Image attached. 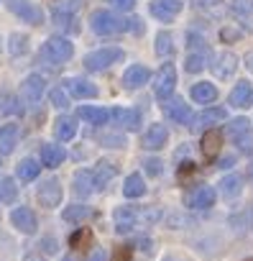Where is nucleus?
I'll list each match as a JSON object with an SVG mask.
<instances>
[{"instance_id": "f257e3e1", "label": "nucleus", "mask_w": 253, "mask_h": 261, "mask_svg": "<svg viewBox=\"0 0 253 261\" xmlns=\"http://www.w3.org/2000/svg\"><path fill=\"white\" fill-rule=\"evenodd\" d=\"M74 57V44L67 36H49L39 49V59L46 64H64Z\"/></svg>"}, {"instance_id": "f03ea898", "label": "nucleus", "mask_w": 253, "mask_h": 261, "mask_svg": "<svg viewBox=\"0 0 253 261\" xmlns=\"http://www.w3.org/2000/svg\"><path fill=\"white\" fill-rule=\"evenodd\" d=\"M90 26H92V31L97 34V36H115V34H120V31H125L128 29V21H123L120 16H115L113 11H95L92 16H90Z\"/></svg>"}, {"instance_id": "7ed1b4c3", "label": "nucleus", "mask_w": 253, "mask_h": 261, "mask_svg": "<svg viewBox=\"0 0 253 261\" xmlns=\"http://www.w3.org/2000/svg\"><path fill=\"white\" fill-rule=\"evenodd\" d=\"M125 59V51L118 49V46H102L97 51H90L85 57V69L90 72H102V69H110L115 62H123Z\"/></svg>"}, {"instance_id": "20e7f679", "label": "nucleus", "mask_w": 253, "mask_h": 261, "mask_svg": "<svg viewBox=\"0 0 253 261\" xmlns=\"http://www.w3.org/2000/svg\"><path fill=\"white\" fill-rule=\"evenodd\" d=\"M174 87H177V69L172 62H166V64H161V69L154 77V92L159 100H166L174 95Z\"/></svg>"}, {"instance_id": "39448f33", "label": "nucleus", "mask_w": 253, "mask_h": 261, "mask_svg": "<svg viewBox=\"0 0 253 261\" xmlns=\"http://www.w3.org/2000/svg\"><path fill=\"white\" fill-rule=\"evenodd\" d=\"M62 197H64V190H62V182L59 179H46L39 185V192H36V200L46 207V210H54L62 205Z\"/></svg>"}, {"instance_id": "423d86ee", "label": "nucleus", "mask_w": 253, "mask_h": 261, "mask_svg": "<svg viewBox=\"0 0 253 261\" xmlns=\"http://www.w3.org/2000/svg\"><path fill=\"white\" fill-rule=\"evenodd\" d=\"M8 8H11L21 21H26V23H31V26H41V23H44V11H41L36 3H31V0H8Z\"/></svg>"}, {"instance_id": "0eeeda50", "label": "nucleus", "mask_w": 253, "mask_h": 261, "mask_svg": "<svg viewBox=\"0 0 253 261\" xmlns=\"http://www.w3.org/2000/svg\"><path fill=\"white\" fill-rule=\"evenodd\" d=\"M161 108H164V115H166L172 123L189 125V120H192V108H189L184 100H179V97H166V100H161Z\"/></svg>"}, {"instance_id": "6e6552de", "label": "nucleus", "mask_w": 253, "mask_h": 261, "mask_svg": "<svg viewBox=\"0 0 253 261\" xmlns=\"http://www.w3.org/2000/svg\"><path fill=\"white\" fill-rule=\"evenodd\" d=\"M238 64H240V59L233 51H220V54L212 57V64L210 67H212V74L217 80H230L238 72Z\"/></svg>"}, {"instance_id": "1a4fd4ad", "label": "nucleus", "mask_w": 253, "mask_h": 261, "mask_svg": "<svg viewBox=\"0 0 253 261\" xmlns=\"http://www.w3.org/2000/svg\"><path fill=\"white\" fill-rule=\"evenodd\" d=\"M11 223H13V228H16L18 233H23V236H31V233H36V228H39L36 213H34L31 207H23V205L11 210Z\"/></svg>"}, {"instance_id": "9d476101", "label": "nucleus", "mask_w": 253, "mask_h": 261, "mask_svg": "<svg viewBox=\"0 0 253 261\" xmlns=\"http://www.w3.org/2000/svg\"><path fill=\"white\" fill-rule=\"evenodd\" d=\"M184 8V0H154V3L149 6L151 16L164 21V23H172Z\"/></svg>"}, {"instance_id": "9b49d317", "label": "nucleus", "mask_w": 253, "mask_h": 261, "mask_svg": "<svg viewBox=\"0 0 253 261\" xmlns=\"http://www.w3.org/2000/svg\"><path fill=\"white\" fill-rule=\"evenodd\" d=\"M215 200H217V192L210 187V185H200L197 190H192L189 195H187V207H192V210H210L212 205H215Z\"/></svg>"}, {"instance_id": "f8f14e48", "label": "nucleus", "mask_w": 253, "mask_h": 261, "mask_svg": "<svg viewBox=\"0 0 253 261\" xmlns=\"http://www.w3.org/2000/svg\"><path fill=\"white\" fill-rule=\"evenodd\" d=\"M166 141H169V128L164 123H151L146 128V134H144V144L141 146L149 149V151H159V149L166 146Z\"/></svg>"}, {"instance_id": "ddd939ff", "label": "nucleus", "mask_w": 253, "mask_h": 261, "mask_svg": "<svg viewBox=\"0 0 253 261\" xmlns=\"http://www.w3.org/2000/svg\"><path fill=\"white\" fill-rule=\"evenodd\" d=\"M123 87L125 90H138V87H144L146 82H151V69L149 67H144V64H131L128 69L123 72Z\"/></svg>"}, {"instance_id": "4468645a", "label": "nucleus", "mask_w": 253, "mask_h": 261, "mask_svg": "<svg viewBox=\"0 0 253 261\" xmlns=\"http://www.w3.org/2000/svg\"><path fill=\"white\" fill-rule=\"evenodd\" d=\"M46 92V80L41 74H29L23 82H21V97L29 100V102H39Z\"/></svg>"}, {"instance_id": "2eb2a0df", "label": "nucleus", "mask_w": 253, "mask_h": 261, "mask_svg": "<svg viewBox=\"0 0 253 261\" xmlns=\"http://www.w3.org/2000/svg\"><path fill=\"white\" fill-rule=\"evenodd\" d=\"M64 87H67V92H69L72 97H77V100H92V97L100 95V90H97L90 80H79V77L64 80Z\"/></svg>"}, {"instance_id": "dca6fc26", "label": "nucleus", "mask_w": 253, "mask_h": 261, "mask_svg": "<svg viewBox=\"0 0 253 261\" xmlns=\"http://www.w3.org/2000/svg\"><path fill=\"white\" fill-rule=\"evenodd\" d=\"M228 102H230L233 108H238V110H248V108L253 105V85L245 82V80H240V82L230 90Z\"/></svg>"}, {"instance_id": "f3484780", "label": "nucleus", "mask_w": 253, "mask_h": 261, "mask_svg": "<svg viewBox=\"0 0 253 261\" xmlns=\"http://www.w3.org/2000/svg\"><path fill=\"white\" fill-rule=\"evenodd\" d=\"M225 120H228V110H225V108H207V110H202L200 115H192L189 125H192V128H210V125L225 123Z\"/></svg>"}, {"instance_id": "a211bd4d", "label": "nucleus", "mask_w": 253, "mask_h": 261, "mask_svg": "<svg viewBox=\"0 0 253 261\" xmlns=\"http://www.w3.org/2000/svg\"><path fill=\"white\" fill-rule=\"evenodd\" d=\"M110 118H115L120 123V128H125V130H138V125H141V110H136V108H115V110H110Z\"/></svg>"}, {"instance_id": "6ab92c4d", "label": "nucleus", "mask_w": 253, "mask_h": 261, "mask_svg": "<svg viewBox=\"0 0 253 261\" xmlns=\"http://www.w3.org/2000/svg\"><path fill=\"white\" fill-rule=\"evenodd\" d=\"M230 13L235 16V21L245 31H253V3H250V0H233V3H230Z\"/></svg>"}, {"instance_id": "aec40b11", "label": "nucleus", "mask_w": 253, "mask_h": 261, "mask_svg": "<svg viewBox=\"0 0 253 261\" xmlns=\"http://www.w3.org/2000/svg\"><path fill=\"white\" fill-rule=\"evenodd\" d=\"M200 149H202V156H205L207 162H212V159L220 154V149H222V134H220V130H215V128H212V130H205Z\"/></svg>"}, {"instance_id": "412c9836", "label": "nucleus", "mask_w": 253, "mask_h": 261, "mask_svg": "<svg viewBox=\"0 0 253 261\" xmlns=\"http://www.w3.org/2000/svg\"><path fill=\"white\" fill-rule=\"evenodd\" d=\"M64 159H67L64 146H59V144H44L41 146V167L57 169V167L64 164Z\"/></svg>"}, {"instance_id": "4be33fe9", "label": "nucleus", "mask_w": 253, "mask_h": 261, "mask_svg": "<svg viewBox=\"0 0 253 261\" xmlns=\"http://www.w3.org/2000/svg\"><path fill=\"white\" fill-rule=\"evenodd\" d=\"M189 97L200 105H212L217 100V87L212 82H194L189 90Z\"/></svg>"}, {"instance_id": "5701e85b", "label": "nucleus", "mask_w": 253, "mask_h": 261, "mask_svg": "<svg viewBox=\"0 0 253 261\" xmlns=\"http://www.w3.org/2000/svg\"><path fill=\"white\" fill-rule=\"evenodd\" d=\"M21 139V128L16 123H8L0 128V154H13V149L18 146Z\"/></svg>"}, {"instance_id": "b1692460", "label": "nucleus", "mask_w": 253, "mask_h": 261, "mask_svg": "<svg viewBox=\"0 0 253 261\" xmlns=\"http://www.w3.org/2000/svg\"><path fill=\"white\" fill-rule=\"evenodd\" d=\"M113 220H115V230L118 233H131L133 225H138V215L131 207H118L113 213Z\"/></svg>"}, {"instance_id": "393cba45", "label": "nucleus", "mask_w": 253, "mask_h": 261, "mask_svg": "<svg viewBox=\"0 0 253 261\" xmlns=\"http://www.w3.org/2000/svg\"><path fill=\"white\" fill-rule=\"evenodd\" d=\"M54 136L64 144V141H72L77 136V120L69 118V115H62L54 120Z\"/></svg>"}, {"instance_id": "a878e982", "label": "nucleus", "mask_w": 253, "mask_h": 261, "mask_svg": "<svg viewBox=\"0 0 253 261\" xmlns=\"http://www.w3.org/2000/svg\"><path fill=\"white\" fill-rule=\"evenodd\" d=\"M144 195H146L144 174H128V177L123 179V197L136 200V197H144Z\"/></svg>"}, {"instance_id": "bb28decb", "label": "nucleus", "mask_w": 253, "mask_h": 261, "mask_svg": "<svg viewBox=\"0 0 253 261\" xmlns=\"http://www.w3.org/2000/svg\"><path fill=\"white\" fill-rule=\"evenodd\" d=\"M77 115H79L85 123L102 125V123H107V118H110V110H107V108H95V105H82V108L77 110Z\"/></svg>"}, {"instance_id": "cd10ccee", "label": "nucleus", "mask_w": 253, "mask_h": 261, "mask_svg": "<svg viewBox=\"0 0 253 261\" xmlns=\"http://www.w3.org/2000/svg\"><path fill=\"white\" fill-rule=\"evenodd\" d=\"M240 192H243V177H240V174H228V177L220 179V195H222V197L233 200V197H238Z\"/></svg>"}, {"instance_id": "c85d7f7f", "label": "nucleus", "mask_w": 253, "mask_h": 261, "mask_svg": "<svg viewBox=\"0 0 253 261\" xmlns=\"http://www.w3.org/2000/svg\"><path fill=\"white\" fill-rule=\"evenodd\" d=\"M39 174H41V164H39L36 159H23V162L16 167V177H18L21 182H34Z\"/></svg>"}, {"instance_id": "c756f323", "label": "nucleus", "mask_w": 253, "mask_h": 261, "mask_svg": "<svg viewBox=\"0 0 253 261\" xmlns=\"http://www.w3.org/2000/svg\"><path fill=\"white\" fill-rule=\"evenodd\" d=\"M118 174V169L113 167V164H107V162H102L95 172H92V182H95V190H102V187H107V182L113 179Z\"/></svg>"}, {"instance_id": "7c9ffc66", "label": "nucleus", "mask_w": 253, "mask_h": 261, "mask_svg": "<svg viewBox=\"0 0 253 261\" xmlns=\"http://www.w3.org/2000/svg\"><path fill=\"white\" fill-rule=\"evenodd\" d=\"M92 190H95L92 172H90V169H82V172H77V174H74V192H77L79 197H87Z\"/></svg>"}, {"instance_id": "2f4dec72", "label": "nucleus", "mask_w": 253, "mask_h": 261, "mask_svg": "<svg viewBox=\"0 0 253 261\" xmlns=\"http://www.w3.org/2000/svg\"><path fill=\"white\" fill-rule=\"evenodd\" d=\"M0 113H6V115H21L23 113L21 97H16L13 92H3V95H0Z\"/></svg>"}, {"instance_id": "473e14b6", "label": "nucleus", "mask_w": 253, "mask_h": 261, "mask_svg": "<svg viewBox=\"0 0 253 261\" xmlns=\"http://www.w3.org/2000/svg\"><path fill=\"white\" fill-rule=\"evenodd\" d=\"M154 49H156L159 57H172V54H174V36H172L169 31L156 34V44H154Z\"/></svg>"}, {"instance_id": "72a5a7b5", "label": "nucleus", "mask_w": 253, "mask_h": 261, "mask_svg": "<svg viewBox=\"0 0 253 261\" xmlns=\"http://www.w3.org/2000/svg\"><path fill=\"white\" fill-rule=\"evenodd\" d=\"M202 69H205V51H189L187 59H184V72L197 74Z\"/></svg>"}, {"instance_id": "f704fd0d", "label": "nucleus", "mask_w": 253, "mask_h": 261, "mask_svg": "<svg viewBox=\"0 0 253 261\" xmlns=\"http://www.w3.org/2000/svg\"><path fill=\"white\" fill-rule=\"evenodd\" d=\"M92 215V210L87 207V205H69L64 213H62V218L67 220V223H74V220H85V218H90Z\"/></svg>"}, {"instance_id": "c9c22d12", "label": "nucleus", "mask_w": 253, "mask_h": 261, "mask_svg": "<svg viewBox=\"0 0 253 261\" xmlns=\"http://www.w3.org/2000/svg\"><path fill=\"white\" fill-rule=\"evenodd\" d=\"M16 195H18V185H16L11 177L0 179V200L11 205V202H16Z\"/></svg>"}, {"instance_id": "e433bc0d", "label": "nucleus", "mask_w": 253, "mask_h": 261, "mask_svg": "<svg viewBox=\"0 0 253 261\" xmlns=\"http://www.w3.org/2000/svg\"><path fill=\"white\" fill-rule=\"evenodd\" d=\"M248 128H253L248 118H235V120H230V123L225 125V134H228L230 139H235V136H240V134H245V130H248Z\"/></svg>"}, {"instance_id": "4c0bfd02", "label": "nucleus", "mask_w": 253, "mask_h": 261, "mask_svg": "<svg viewBox=\"0 0 253 261\" xmlns=\"http://www.w3.org/2000/svg\"><path fill=\"white\" fill-rule=\"evenodd\" d=\"M8 49H11V54H13V57L26 54V51H29V36H26V34H13V36H11Z\"/></svg>"}, {"instance_id": "58836bf2", "label": "nucleus", "mask_w": 253, "mask_h": 261, "mask_svg": "<svg viewBox=\"0 0 253 261\" xmlns=\"http://www.w3.org/2000/svg\"><path fill=\"white\" fill-rule=\"evenodd\" d=\"M233 144L238 146V151H243V154H253V128H248L245 134H240V136H235Z\"/></svg>"}, {"instance_id": "ea45409f", "label": "nucleus", "mask_w": 253, "mask_h": 261, "mask_svg": "<svg viewBox=\"0 0 253 261\" xmlns=\"http://www.w3.org/2000/svg\"><path fill=\"white\" fill-rule=\"evenodd\" d=\"M79 8H82V0H57L54 3V11L67 13V16H74Z\"/></svg>"}, {"instance_id": "a19ab883", "label": "nucleus", "mask_w": 253, "mask_h": 261, "mask_svg": "<svg viewBox=\"0 0 253 261\" xmlns=\"http://www.w3.org/2000/svg\"><path fill=\"white\" fill-rule=\"evenodd\" d=\"M49 100H51V105L59 108V110H64V108L69 105V95H67L62 87H54V90L49 92Z\"/></svg>"}, {"instance_id": "79ce46f5", "label": "nucleus", "mask_w": 253, "mask_h": 261, "mask_svg": "<svg viewBox=\"0 0 253 261\" xmlns=\"http://www.w3.org/2000/svg\"><path fill=\"white\" fill-rule=\"evenodd\" d=\"M144 169H146V174H151V177H159V174L164 172V162L151 156V159H146V162H144Z\"/></svg>"}, {"instance_id": "37998d69", "label": "nucleus", "mask_w": 253, "mask_h": 261, "mask_svg": "<svg viewBox=\"0 0 253 261\" xmlns=\"http://www.w3.org/2000/svg\"><path fill=\"white\" fill-rule=\"evenodd\" d=\"M87 241H90V230H87V228L77 230V233H74V236L69 238V243H72L74 248H79V246H82V243H87Z\"/></svg>"}, {"instance_id": "c03bdc74", "label": "nucleus", "mask_w": 253, "mask_h": 261, "mask_svg": "<svg viewBox=\"0 0 253 261\" xmlns=\"http://www.w3.org/2000/svg\"><path fill=\"white\" fill-rule=\"evenodd\" d=\"M222 3V0H192V6L197 11H210V8H217Z\"/></svg>"}, {"instance_id": "a18cd8bd", "label": "nucleus", "mask_w": 253, "mask_h": 261, "mask_svg": "<svg viewBox=\"0 0 253 261\" xmlns=\"http://www.w3.org/2000/svg\"><path fill=\"white\" fill-rule=\"evenodd\" d=\"M220 39H222V41H228V44H233V41H238V39H240V31H235V29L225 26V29L220 31Z\"/></svg>"}, {"instance_id": "49530a36", "label": "nucleus", "mask_w": 253, "mask_h": 261, "mask_svg": "<svg viewBox=\"0 0 253 261\" xmlns=\"http://www.w3.org/2000/svg\"><path fill=\"white\" fill-rule=\"evenodd\" d=\"M110 261H131V248H128V246H120V248L113 253Z\"/></svg>"}, {"instance_id": "de8ad7c7", "label": "nucleus", "mask_w": 253, "mask_h": 261, "mask_svg": "<svg viewBox=\"0 0 253 261\" xmlns=\"http://www.w3.org/2000/svg\"><path fill=\"white\" fill-rule=\"evenodd\" d=\"M110 6H113V8H118V11H133L136 0H110Z\"/></svg>"}, {"instance_id": "09e8293b", "label": "nucleus", "mask_w": 253, "mask_h": 261, "mask_svg": "<svg viewBox=\"0 0 253 261\" xmlns=\"http://www.w3.org/2000/svg\"><path fill=\"white\" fill-rule=\"evenodd\" d=\"M102 141H105V146H125V139H120V136H102Z\"/></svg>"}, {"instance_id": "8fccbe9b", "label": "nucleus", "mask_w": 253, "mask_h": 261, "mask_svg": "<svg viewBox=\"0 0 253 261\" xmlns=\"http://www.w3.org/2000/svg\"><path fill=\"white\" fill-rule=\"evenodd\" d=\"M39 246H44V251H46V253H54V251H57V241H54V238H44Z\"/></svg>"}, {"instance_id": "3c124183", "label": "nucleus", "mask_w": 253, "mask_h": 261, "mask_svg": "<svg viewBox=\"0 0 253 261\" xmlns=\"http://www.w3.org/2000/svg\"><path fill=\"white\" fill-rule=\"evenodd\" d=\"M87 261H105V251H102V248H97V251H92Z\"/></svg>"}, {"instance_id": "603ef678", "label": "nucleus", "mask_w": 253, "mask_h": 261, "mask_svg": "<svg viewBox=\"0 0 253 261\" xmlns=\"http://www.w3.org/2000/svg\"><path fill=\"white\" fill-rule=\"evenodd\" d=\"M243 62H245V69H248V72H253V51H248Z\"/></svg>"}, {"instance_id": "864d4df0", "label": "nucleus", "mask_w": 253, "mask_h": 261, "mask_svg": "<svg viewBox=\"0 0 253 261\" xmlns=\"http://www.w3.org/2000/svg\"><path fill=\"white\" fill-rule=\"evenodd\" d=\"M217 167H222V169H228V167H233V156H225V159H222V162H220Z\"/></svg>"}, {"instance_id": "5fc2aeb1", "label": "nucleus", "mask_w": 253, "mask_h": 261, "mask_svg": "<svg viewBox=\"0 0 253 261\" xmlns=\"http://www.w3.org/2000/svg\"><path fill=\"white\" fill-rule=\"evenodd\" d=\"M161 261H184V258H179L177 253H166V256H164Z\"/></svg>"}, {"instance_id": "6e6d98bb", "label": "nucleus", "mask_w": 253, "mask_h": 261, "mask_svg": "<svg viewBox=\"0 0 253 261\" xmlns=\"http://www.w3.org/2000/svg\"><path fill=\"white\" fill-rule=\"evenodd\" d=\"M26 261H44V258H39V256H26Z\"/></svg>"}, {"instance_id": "4d7b16f0", "label": "nucleus", "mask_w": 253, "mask_h": 261, "mask_svg": "<svg viewBox=\"0 0 253 261\" xmlns=\"http://www.w3.org/2000/svg\"><path fill=\"white\" fill-rule=\"evenodd\" d=\"M62 261H74V258H72V256H64V258H62Z\"/></svg>"}]
</instances>
